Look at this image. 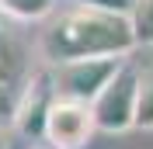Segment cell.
I'll list each match as a JSON object with an SVG mask.
<instances>
[{"instance_id": "obj_1", "label": "cell", "mask_w": 153, "mask_h": 149, "mask_svg": "<svg viewBox=\"0 0 153 149\" xmlns=\"http://www.w3.org/2000/svg\"><path fill=\"white\" fill-rule=\"evenodd\" d=\"M136 49V31L129 14L97 7H80L73 4L70 10H59L45 24L38 38V52L49 66L76 63V59H129Z\"/></svg>"}, {"instance_id": "obj_2", "label": "cell", "mask_w": 153, "mask_h": 149, "mask_svg": "<svg viewBox=\"0 0 153 149\" xmlns=\"http://www.w3.org/2000/svg\"><path fill=\"white\" fill-rule=\"evenodd\" d=\"M35 73L38 69L31 66L25 42L14 35L10 18L0 14V128L14 125L18 104H21V97H25V90H28Z\"/></svg>"}, {"instance_id": "obj_3", "label": "cell", "mask_w": 153, "mask_h": 149, "mask_svg": "<svg viewBox=\"0 0 153 149\" xmlns=\"http://www.w3.org/2000/svg\"><path fill=\"white\" fill-rule=\"evenodd\" d=\"M136 90H139V69L132 63H125L118 73L111 76V83L91 101V114H94V128L118 135V132L136 128Z\"/></svg>"}, {"instance_id": "obj_4", "label": "cell", "mask_w": 153, "mask_h": 149, "mask_svg": "<svg viewBox=\"0 0 153 149\" xmlns=\"http://www.w3.org/2000/svg\"><path fill=\"white\" fill-rule=\"evenodd\" d=\"M129 59L108 56V59H76V63H63L52 66V87H56V97H66V101H80L91 104L97 94L111 83V76L122 69Z\"/></svg>"}, {"instance_id": "obj_5", "label": "cell", "mask_w": 153, "mask_h": 149, "mask_svg": "<svg viewBox=\"0 0 153 149\" xmlns=\"http://www.w3.org/2000/svg\"><path fill=\"white\" fill-rule=\"evenodd\" d=\"M94 132L97 128H94L91 104L56 97L52 108H49V114H45V132H42V139L49 142V149H84Z\"/></svg>"}, {"instance_id": "obj_6", "label": "cell", "mask_w": 153, "mask_h": 149, "mask_svg": "<svg viewBox=\"0 0 153 149\" xmlns=\"http://www.w3.org/2000/svg\"><path fill=\"white\" fill-rule=\"evenodd\" d=\"M56 101V87H52V73L45 69H38L31 76L28 90L21 97L18 104V114H14V128L25 135V139H42V132H45V114Z\"/></svg>"}, {"instance_id": "obj_7", "label": "cell", "mask_w": 153, "mask_h": 149, "mask_svg": "<svg viewBox=\"0 0 153 149\" xmlns=\"http://www.w3.org/2000/svg\"><path fill=\"white\" fill-rule=\"evenodd\" d=\"M56 10V0H0V14L10 21H42Z\"/></svg>"}, {"instance_id": "obj_8", "label": "cell", "mask_w": 153, "mask_h": 149, "mask_svg": "<svg viewBox=\"0 0 153 149\" xmlns=\"http://www.w3.org/2000/svg\"><path fill=\"white\" fill-rule=\"evenodd\" d=\"M136 128H153V69H139L136 90Z\"/></svg>"}, {"instance_id": "obj_9", "label": "cell", "mask_w": 153, "mask_h": 149, "mask_svg": "<svg viewBox=\"0 0 153 149\" xmlns=\"http://www.w3.org/2000/svg\"><path fill=\"white\" fill-rule=\"evenodd\" d=\"M129 21L136 31V45H153V0H132Z\"/></svg>"}, {"instance_id": "obj_10", "label": "cell", "mask_w": 153, "mask_h": 149, "mask_svg": "<svg viewBox=\"0 0 153 149\" xmlns=\"http://www.w3.org/2000/svg\"><path fill=\"white\" fill-rule=\"evenodd\" d=\"M80 7H97V10H115V14H129L132 0H73Z\"/></svg>"}]
</instances>
